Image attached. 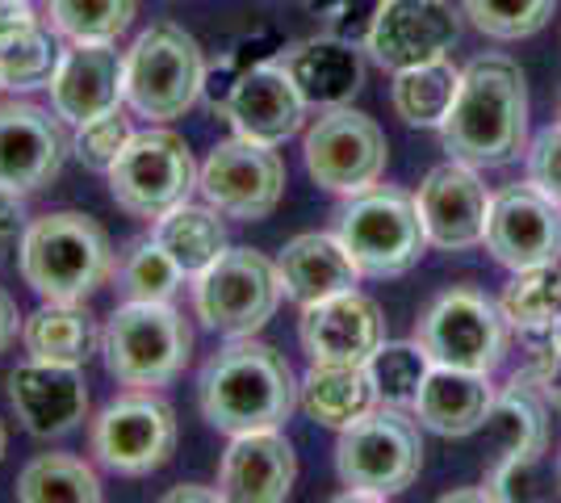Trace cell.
<instances>
[{
	"label": "cell",
	"mask_w": 561,
	"mask_h": 503,
	"mask_svg": "<svg viewBox=\"0 0 561 503\" xmlns=\"http://www.w3.org/2000/svg\"><path fill=\"white\" fill-rule=\"evenodd\" d=\"M193 353V328L172 302H122L105 319L101 357L117 386L156 390L185 374Z\"/></svg>",
	"instance_id": "obj_4"
},
{
	"label": "cell",
	"mask_w": 561,
	"mask_h": 503,
	"mask_svg": "<svg viewBox=\"0 0 561 503\" xmlns=\"http://www.w3.org/2000/svg\"><path fill=\"white\" fill-rule=\"evenodd\" d=\"M491 374H469L453 365H432L420 399H415V420L423 428L440 432V436H469L486 424L494 403Z\"/></svg>",
	"instance_id": "obj_27"
},
{
	"label": "cell",
	"mask_w": 561,
	"mask_h": 503,
	"mask_svg": "<svg viewBox=\"0 0 561 503\" xmlns=\"http://www.w3.org/2000/svg\"><path fill=\"white\" fill-rule=\"evenodd\" d=\"M298 340L306 357L323 365H365L386 344V319L369 294L344 289L302 307Z\"/></svg>",
	"instance_id": "obj_19"
},
{
	"label": "cell",
	"mask_w": 561,
	"mask_h": 503,
	"mask_svg": "<svg viewBox=\"0 0 561 503\" xmlns=\"http://www.w3.org/2000/svg\"><path fill=\"white\" fill-rule=\"evenodd\" d=\"M377 386V399L390 408H415L423 382L432 374V357L420 340H386L374 357L365 361Z\"/></svg>",
	"instance_id": "obj_36"
},
{
	"label": "cell",
	"mask_w": 561,
	"mask_h": 503,
	"mask_svg": "<svg viewBox=\"0 0 561 503\" xmlns=\"http://www.w3.org/2000/svg\"><path fill=\"white\" fill-rule=\"evenodd\" d=\"M335 470L348 487L340 500H390L407 491L423 470V441L402 408L377 403L369 415L340 428Z\"/></svg>",
	"instance_id": "obj_6"
},
{
	"label": "cell",
	"mask_w": 561,
	"mask_h": 503,
	"mask_svg": "<svg viewBox=\"0 0 561 503\" xmlns=\"http://www.w3.org/2000/svg\"><path fill=\"white\" fill-rule=\"evenodd\" d=\"M528 181L549 193L553 202H561V122L545 126L528 147Z\"/></svg>",
	"instance_id": "obj_41"
},
{
	"label": "cell",
	"mask_w": 561,
	"mask_h": 503,
	"mask_svg": "<svg viewBox=\"0 0 561 503\" xmlns=\"http://www.w3.org/2000/svg\"><path fill=\"white\" fill-rule=\"evenodd\" d=\"M457 34L461 25L448 0H381L365 50L374 55L377 68L407 72L420 64L448 59V50L457 47Z\"/></svg>",
	"instance_id": "obj_15"
},
{
	"label": "cell",
	"mask_w": 561,
	"mask_h": 503,
	"mask_svg": "<svg viewBox=\"0 0 561 503\" xmlns=\"http://www.w3.org/2000/svg\"><path fill=\"white\" fill-rule=\"evenodd\" d=\"M13 495L22 503H96L105 491L84 457L38 454L34 461H25Z\"/></svg>",
	"instance_id": "obj_32"
},
{
	"label": "cell",
	"mask_w": 561,
	"mask_h": 503,
	"mask_svg": "<svg viewBox=\"0 0 561 503\" xmlns=\"http://www.w3.org/2000/svg\"><path fill=\"white\" fill-rule=\"evenodd\" d=\"M298 479V454L280 428H260L231 436L222 466H218V491L231 503H280L289 500Z\"/></svg>",
	"instance_id": "obj_23"
},
{
	"label": "cell",
	"mask_w": 561,
	"mask_h": 503,
	"mask_svg": "<svg viewBox=\"0 0 561 503\" xmlns=\"http://www.w3.org/2000/svg\"><path fill=\"white\" fill-rule=\"evenodd\" d=\"M280 298L277 261H268L256 248H227L218 261L193 277V311L202 328L227 335H256L273 315Z\"/></svg>",
	"instance_id": "obj_9"
},
{
	"label": "cell",
	"mask_w": 561,
	"mask_h": 503,
	"mask_svg": "<svg viewBox=\"0 0 561 503\" xmlns=\"http://www.w3.org/2000/svg\"><path fill=\"white\" fill-rule=\"evenodd\" d=\"M482 243L494 252V261L507 264L512 273L561 261V202H553L533 181L499 190L491 197V218H486Z\"/></svg>",
	"instance_id": "obj_16"
},
{
	"label": "cell",
	"mask_w": 561,
	"mask_h": 503,
	"mask_svg": "<svg viewBox=\"0 0 561 503\" xmlns=\"http://www.w3.org/2000/svg\"><path fill=\"white\" fill-rule=\"evenodd\" d=\"M9 403L22 428L38 441L68 436L89 415V382L80 365H50V361H22L9 374Z\"/></svg>",
	"instance_id": "obj_21"
},
{
	"label": "cell",
	"mask_w": 561,
	"mask_h": 503,
	"mask_svg": "<svg viewBox=\"0 0 561 503\" xmlns=\"http://www.w3.org/2000/svg\"><path fill=\"white\" fill-rule=\"evenodd\" d=\"M280 68L298 84L306 105L314 110H335L348 105L352 96L365 84V59H360V43L335 38V34H314L294 47L280 50Z\"/></svg>",
	"instance_id": "obj_25"
},
{
	"label": "cell",
	"mask_w": 561,
	"mask_h": 503,
	"mask_svg": "<svg viewBox=\"0 0 561 503\" xmlns=\"http://www.w3.org/2000/svg\"><path fill=\"white\" fill-rule=\"evenodd\" d=\"M298 403L294 365L256 335H234L197 374V408L222 436L285 428Z\"/></svg>",
	"instance_id": "obj_1"
},
{
	"label": "cell",
	"mask_w": 561,
	"mask_h": 503,
	"mask_svg": "<svg viewBox=\"0 0 561 503\" xmlns=\"http://www.w3.org/2000/svg\"><path fill=\"white\" fill-rule=\"evenodd\" d=\"M197 190L218 215L256 222L277 210L280 193H285V164H280L277 147L231 135L210 147Z\"/></svg>",
	"instance_id": "obj_13"
},
{
	"label": "cell",
	"mask_w": 561,
	"mask_h": 503,
	"mask_svg": "<svg viewBox=\"0 0 561 503\" xmlns=\"http://www.w3.org/2000/svg\"><path fill=\"white\" fill-rule=\"evenodd\" d=\"M18 332H22V315H18V302L0 289V353L18 340Z\"/></svg>",
	"instance_id": "obj_43"
},
{
	"label": "cell",
	"mask_w": 561,
	"mask_h": 503,
	"mask_svg": "<svg viewBox=\"0 0 561 503\" xmlns=\"http://www.w3.org/2000/svg\"><path fill=\"white\" fill-rule=\"evenodd\" d=\"M89 449L110 475L147 479L176 454V411L151 390H126L96 411Z\"/></svg>",
	"instance_id": "obj_10"
},
{
	"label": "cell",
	"mask_w": 561,
	"mask_h": 503,
	"mask_svg": "<svg viewBox=\"0 0 561 503\" xmlns=\"http://www.w3.org/2000/svg\"><path fill=\"white\" fill-rule=\"evenodd\" d=\"M306 110L310 105L302 101L289 72L280 68V59L243 72L231 84V93L222 96V105H218V114L231 122L234 135L268 147H280L285 139H294L302 130Z\"/></svg>",
	"instance_id": "obj_20"
},
{
	"label": "cell",
	"mask_w": 561,
	"mask_h": 503,
	"mask_svg": "<svg viewBox=\"0 0 561 503\" xmlns=\"http://www.w3.org/2000/svg\"><path fill=\"white\" fill-rule=\"evenodd\" d=\"M306 4H310V13H314L319 22L328 25V34L348 38V43H360V47H365V38H369V30H374L377 9H381V0H306Z\"/></svg>",
	"instance_id": "obj_40"
},
{
	"label": "cell",
	"mask_w": 561,
	"mask_h": 503,
	"mask_svg": "<svg viewBox=\"0 0 561 503\" xmlns=\"http://www.w3.org/2000/svg\"><path fill=\"white\" fill-rule=\"evenodd\" d=\"M168 503H185V500H222V491L218 487H197V482H181V487H172L164 495Z\"/></svg>",
	"instance_id": "obj_44"
},
{
	"label": "cell",
	"mask_w": 561,
	"mask_h": 503,
	"mask_svg": "<svg viewBox=\"0 0 561 503\" xmlns=\"http://www.w3.org/2000/svg\"><path fill=\"white\" fill-rule=\"evenodd\" d=\"M335 236L344 240L348 256L365 277H402L420 264L427 248V231L415 197L402 190H374L348 197V206L340 210Z\"/></svg>",
	"instance_id": "obj_8"
},
{
	"label": "cell",
	"mask_w": 561,
	"mask_h": 503,
	"mask_svg": "<svg viewBox=\"0 0 561 503\" xmlns=\"http://www.w3.org/2000/svg\"><path fill=\"white\" fill-rule=\"evenodd\" d=\"M105 176H110V197L126 215L156 222L193 197L202 164L193 160V151L176 130L151 122L147 130H135V139Z\"/></svg>",
	"instance_id": "obj_7"
},
{
	"label": "cell",
	"mask_w": 561,
	"mask_h": 503,
	"mask_svg": "<svg viewBox=\"0 0 561 503\" xmlns=\"http://www.w3.org/2000/svg\"><path fill=\"white\" fill-rule=\"evenodd\" d=\"M457 89H461V68H453L448 59H436V64L394 72L390 101L407 126H440L457 101Z\"/></svg>",
	"instance_id": "obj_31"
},
{
	"label": "cell",
	"mask_w": 561,
	"mask_h": 503,
	"mask_svg": "<svg viewBox=\"0 0 561 503\" xmlns=\"http://www.w3.org/2000/svg\"><path fill=\"white\" fill-rule=\"evenodd\" d=\"M491 197L494 193H486L482 176L466 160H448V164L432 168L415 193L427 243L445 248V252H461V248L482 243L486 240V218H491Z\"/></svg>",
	"instance_id": "obj_17"
},
{
	"label": "cell",
	"mask_w": 561,
	"mask_h": 503,
	"mask_svg": "<svg viewBox=\"0 0 561 503\" xmlns=\"http://www.w3.org/2000/svg\"><path fill=\"white\" fill-rule=\"evenodd\" d=\"M545 382L533 378H515L507 390H499L491 403V415L482 428L499 441V461L491 470V500H512V482L524 479L533 466L540 461V454L549 449V411L540 403Z\"/></svg>",
	"instance_id": "obj_18"
},
{
	"label": "cell",
	"mask_w": 561,
	"mask_h": 503,
	"mask_svg": "<svg viewBox=\"0 0 561 503\" xmlns=\"http://www.w3.org/2000/svg\"><path fill=\"white\" fill-rule=\"evenodd\" d=\"M280 50H285V43H280L277 30H268V25H264V30H252V34H239L231 47L210 64V72H206V101L218 110L222 96L231 93V84L239 80V76L260 68V64L280 59Z\"/></svg>",
	"instance_id": "obj_37"
},
{
	"label": "cell",
	"mask_w": 561,
	"mask_h": 503,
	"mask_svg": "<svg viewBox=\"0 0 561 503\" xmlns=\"http://www.w3.org/2000/svg\"><path fill=\"white\" fill-rule=\"evenodd\" d=\"M306 172L314 176V185L340 197H356V193L374 190L386 172V135L369 114L335 105L323 110L314 126L306 130Z\"/></svg>",
	"instance_id": "obj_11"
},
{
	"label": "cell",
	"mask_w": 561,
	"mask_h": 503,
	"mask_svg": "<svg viewBox=\"0 0 561 503\" xmlns=\"http://www.w3.org/2000/svg\"><path fill=\"white\" fill-rule=\"evenodd\" d=\"M139 13V0H47V18L64 43H117Z\"/></svg>",
	"instance_id": "obj_35"
},
{
	"label": "cell",
	"mask_w": 561,
	"mask_h": 503,
	"mask_svg": "<svg viewBox=\"0 0 561 503\" xmlns=\"http://www.w3.org/2000/svg\"><path fill=\"white\" fill-rule=\"evenodd\" d=\"M558 482H561V475H558Z\"/></svg>",
	"instance_id": "obj_47"
},
{
	"label": "cell",
	"mask_w": 561,
	"mask_h": 503,
	"mask_svg": "<svg viewBox=\"0 0 561 503\" xmlns=\"http://www.w3.org/2000/svg\"><path fill=\"white\" fill-rule=\"evenodd\" d=\"M453 160L473 168L512 164L528 139V80L507 55H478L461 68V89L440 122Z\"/></svg>",
	"instance_id": "obj_2"
},
{
	"label": "cell",
	"mask_w": 561,
	"mask_h": 503,
	"mask_svg": "<svg viewBox=\"0 0 561 503\" xmlns=\"http://www.w3.org/2000/svg\"><path fill=\"white\" fill-rule=\"evenodd\" d=\"M126 105V50L117 43H68L50 80V110L68 126Z\"/></svg>",
	"instance_id": "obj_22"
},
{
	"label": "cell",
	"mask_w": 561,
	"mask_h": 503,
	"mask_svg": "<svg viewBox=\"0 0 561 503\" xmlns=\"http://www.w3.org/2000/svg\"><path fill=\"white\" fill-rule=\"evenodd\" d=\"M298 399L314 424L335 432L348 428L352 420L369 415L381 403L365 365H323V361H310L306 378L298 382Z\"/></svg>",
	"instance_id": "obj_29"
},
{
	"label": "cell",
	"mask_w": 561,
	"mask_h": 503,
	"mask_svg": "<svg viewBox=\"0 0 561 503\" xmlns=\"http://www.w3.org/2000/svg\"><path fill=\"white\" fill-rule=\"evenodd\" d=\"M64 43L30 0H0V89L34 93L50 89L59 72Z\"/></svg>",
	"instance_id": "obj_24"
},
{
	"label": "cell",
	"mask_w": 561,
	"mask_h": 503,
	"mask_svg": "<svg viewBox=\"0 0 561 503\" xmlns=\"http://www.w3.org/2000/svg\"><path fill=\"white\" fill-rule=\"evenodd\" d=\"M114 277L130 302H172V294L188 282L181 264L168 256L156 236L126 243V252L114 264Z\"/></svg>",
	"instance_id": "obj_34"
},
{
	"label": "cell",
	"mask_w": 561,
	"mask_h": 503,
	"mask_svg": "<svg viewBox=\"0 0 561 503\" xmlns=\"http://www.w3.org/2000/svg\"><path fill=\"white\" fill-rule=\"evenodd\" d=\"M499 311L515 332H553L561 323V261L519 268L499 298Z\"/></svg>",
	"instance_id": "obj_33"
},
{
	"label": "cell",
	"mask_w": 561,
	"mask_h": 503,
	"mask_svg": "<svg viewBox=\"0 0 561 503\" xmlns=\"http://www.w3.org/2000/svg\"><path fill=\"white\" fill-rule=\"evenodd\" d=\"M4 445H9V432H4V420H0V461H4Z\"/></svg>",
	"instance_id": "obj_45"
},
{
	"label": "cell",
	"mask_w": 561,
	"mask_h": 503,
	"mask_svg": "<svg viewBox=\"0 0 561 503\" xmlns=\"http://www.w3.org/2000/svg\"><path fill=\"white\" fill-rule=\"evenodd\" d=\"M71 151L68 122L34 101H0V185L38 193L64 172Z\"/></svg>",
	"instance_id": "obj_14"
},
{
	"label": "cell",
	"mask_w": 561,
	"mask_h": 503,
	"mask_svg": "<svg viewBox=\"0 0 561 503\" xmlns=\"http://www.w3.org/2000/svg\"><path fill=\"white\" fill-rule=\"evenodd\" d=\"M280 289L289 302L310 307V302H323L331 294H344V289L360 286V268L348 256V248L340 236H323V231H306L280 248L277 256Z\"/></svg>",
	"instance_id": "obj_26"
},
{
	"label": "cell",
	"mask_w": 561,
	"mask_h": 503,
	"mask_svg": "<svg viewBox=\"0 0 561 503\" xmlns=\"http://www.w3.org/2000/svg\"><path fill=\"white\" fill-rule=\"evenodd\" d=\"M101 323L84 302H43L22 319V344L34 361L80 365L101 353Z\"/></svg>",
	"instance_id": "obj_28"
},
{
	"label": "cell",
	"mask_w": 561,
	"mask_h": 503,
	"mask_svg": "<svg viewBox=\"0 0 561 503\" xmlns=\"http://www.w3.org/2000/svg\"><path fill=\"white\" fill-rule=\"evenodd\" d=\"M553 9H558V0H466L469 22L491 38H503V43L545 30Z\"/></svg>",
	"instance_id": "obj_38"
},
{
	"label": "cell",
	"mask_w": 561,
	"mask_h": 503,
	"mask_svg": "<svg viewBox=\"0 0 561 503\" xmlns=\"http://www.w3.org/2000/svg\"><path fill=\"white\" fill-rule=\"evenodd\" d=\"M210 202H181L176 210H168L164 218L151 222V236L160 240L172 261L181 264L188 282L202 277L222 252H227V227Z\"/></svg>",
	"instance_id": "obj_30"
},
{
	"label": "cell",
	"mask_w": 561,
	"mask_h": 503,
	"mask_svg": "<svg viewBox=\"0 0 561 503\" xmlns=\"http://www.w3.org/2000/svg\"><path fill=\"white\" fill-rule=\"evenodd\" d=\"M507 319L478 289H448L420 319V344L432 365H453L469 374H494L507 353Z\"/></svg>",
	"instance_id": "obj_12"
},
{
	"label": "cell",
	"mask_w": 561,
	"mask_h": 503,
	"mask_svg": "<svg viewBox=\"0 0 561 503\" xmlns=\"http://www.w3.org/2000/svg\"><path fill=\"white\" fill-rule=\"evenodd\" d=\"M553 344H558V353H561V323L553 328Z\"/></svg>",
	"instance_id": "obj_46"
},
{
	"label": "cell",
	"mask_w": 561,
	"mask_h": 503,
	"mask_svg": "<svg viewBox=\"0 0 561 503\" xmlns=\"http://www.w3.org/2000/svg\"><path fill=\"white\" fill-rule=\"evenodd\" d=\"M30 227V215H25V193L4 190L0 185V256L22 248V236Z\"/></svg>",
	"instance_id": "obj_42"
},
{
	"label": "cell",
	"mask_w": 561,
	"mask_h": 503,
	"mask_svg": "<svg viewBox=\"0 0 561 503\" xmlns=\"http://www.w3.org/2000/svg\"><path fill=\"white\" fill-rule=\"evenodd\" d=\"M206 55L181 25H147L126 50V105L135 118L176 122L206 96Z\"/></svg>",
	"instance_id": "obj_5"
},
{
	"label": "cell",
	"mask_w": 561,
	"mask_h": 503,
	"mask_svg": "<svg viewBox=\"0 0 561 503\" xmlns=\"http://www.w3.org/2000/svg\"><path fill=\"white\" fill-rule=\"evenodd\" d=\"M114 264L110 236L76 210L30 218L18 248L22 282L43 302H84L114 277Z\"/></svg>",
	"instance_id": "obj_3"
},
{
	"label": "cell",
	"mask_w": 561,
	"mask_h": 503,
	"mask_svg": "<svg viewBox=\"0 0 561 503\" xmlns=\"http://www.w3.org/2000/svg\"><path fill=\"white\" fill-rule=\"evenodd\" d=\"M130 139H135V126L126 118V110H110V114L80 122L71 130V156L89 172H110Z\"/></svg>",
	"instance_id": "obj_39"
}]
</instances>
